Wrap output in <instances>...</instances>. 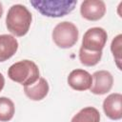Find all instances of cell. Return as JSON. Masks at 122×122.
<instances>
[{"instance_id": "6da1fadb", "label": "cell", "mask_w": 122, "mask_h": 122, "mask_svg": "<svg viewBox=\"0 0 122 122\" xmlns=\"http://www.w3.org/2000/svg\"><path fill=\"white\" fill-rule=\"evenodd\" d=\"M32 16L26 6L21 4L12 5L6 16V26L8 30L15 36H24L28 33Z\"/></svg>"}, {"instance_id": "7a4b0ae2", "label": "cell", "mask_w": 122, "mask_h": 122, "mask_svg": "<svg viewBox=\"0 0 122 122\" xmlns=\"http://www.w3.org/2000/svg\"><path fill=\"white\" fill-rule=\"evenodd\" d=\"M8 76L12 81L26 86L34 84L39 77V69L37 65L30 60L25 59L12 64L8 70Z\"/></svg>"}, {"instance_id": "3957f363", "label": "cell", "mask_w": 122, "mask_h": 122, "mask_svg": "<svg viewBox=\"0 0 122 122\" xmlns=\"http://www.w3.org/2000/svg\"><path fill=\"white\" fill-rule=\"evenodd\" d=\"M77 1L69 0H46L30 1V5L41 14L48 17H62L71 12Z\"/></svg>"}, {"instance_id": "277c9868", "label": "cell", "mask_w": 122, "mask_h": 122, "mask_svg": "<svg viewBox=\"0 0 122 122\" xmlns=\"http://www.w3.org/2000/svg\"><path fill=\"white\" fill-rule=\"evenodd\" d=\"M78 29L73 23L69 21L58 23L51 33L53 42L61 49H69L74 46L78 40Z\"/></svg>"}, {"instance_id": "5b68a950", "label": "cell", "mask_w": 122, "mask_h": 122, "mask_svg": "<svg viewBox=\"0 0 122 122\" xmlns=\"http://www.w3.org/2000/svg\"><path fill=\"white\" fill-rule=\"evenodd\" d=\"M107 40V31L103 28L93 27L84 33L81 48L89 51H102Z\"/></svg>"}, {"instance_id": "8992f818", "label": "cell", "mask_w": 122, "mask_h": 122, "mask_svg": "<svg viewBox=\"0 0 122 122\" xmlns=\"http://www.w3.org/2000/svg\"><path fill=\"white\" fill-rule=\"evenodd\" d=\"M80 13L89 21H97L106 13V5L102 0H85L81 3Z\"/></svg>"}, {"instance_id": "52a82bcc", "label": "cell", "mask_w": 122, "mask_h": 122, "mask_svg": "<svg viewBox=\"0 0 122 122\" xmlns=\"http://www.w3.org/2000/svg\"><path fill=\"white\" fill-rule=\"evenodd\" d=\"M92 84L91 92L97 95H102L111 91L113 84V77L108 71H96L92 75Z\"/></svg>"}, {"instance_id": "ba28073f", "label": "cell", "mask_w": 122, "mask_h": 122, "mask_svg": "<svg viewBox=\"0 0 122 122\" xmlns=\"http://www.w3.org/2000/svg\"><path fill=\"white\" fill-rule=\"evenodd\" d=\"M68 84L75 91H87L92 87V77L87 71L76 69L70 72L68 76Z\"/></svg>"}, {"instance_id": "9c48e42d", "label": "cell", "mask_w": 122, "mask_h": 122, "mask_svg": "<svg viewBox=\"0 0 122 122\" xmlns=\"http://www.w3.org/2000/svg\"><path fill=\"white\" fill-rule=\"evenodd\" d=\"M103 111L112 120L122 118V94L118 92L111 93L103 102Z\"/></svg>"}, {"instance_id": "30bf717a", "label": "cell", "mask_w": 122, "mask_h": 122, "mask_svg": "<svg viewBox=\"0 0 122 122\" xmlns=\"http://www.w3.org/2000/svg\"><path fill=\"white\" fill-rule=\"evenodd\" d=\"M49 89L50 88L47 80L43 77H40L34 84L24 87V92L30 100L40 101L47 96Z\"/></svg>"}, {"instance_id": "8fae6325", "label": "cell", "mask_w": 122, "mask_h": 122, "mask_svg": "<svg viewBox=\"0 0 122 122\" xmlns=\"http://www.w3.org/2000/svg\"><path fill=\"white\" fill-rule=\"evenodd\" d=\"M18 42L10 34H0V62L10 59L16 52Z\"/></svg>"}, {"instance_id": "7c38bea8", "label": "cell", "mask_w": 122, "mask_h": 122, "mask_svg": "<svg viewBox=\"0 0 122 122\" xmlns=\"http://www.w3.org/2000/svg\"><path fill=\"white\" fill-rule=\"evenodd\" d=\"M71 122H100V113L94 107H85L71 118Z\"/></svg>"}, {"instance_id": "4fadbf2b", "label": "cell", "mask_w": 122, "mask_h": 122, "mask_svg": "<svg viewBox=\"0 0 122 122\" xmlns=\"http://www.w3.org/2000/svg\"><path fill=\"white\" fill-rule=\"evenodd\" d=\"M15 112L14 103L8 97H0V121L8 122L12 119Z\"/></svg>"}, {"instance_id": "5bb4252c", "label": "cell", "mask_w": 122, "mask_h": 122, "mask_svg": "<svg viewBox=\"0 0 122 122\" xmlns=\"http://www.w3.org/2000/svg\"><path fill=\"white\" fill-rule=\"evenodd\" d=\"M102 57V51H89L82 48L79 50V60L87 67L95 66Z\"/></svg>"}, {"instance_id": "9a60e30c", "label": "cell", "mask_w": 122, "mask_h": 122, "mask_svg": "<svg viewBox=\"0 0 122 122\" xmlns=\"http://www.w3.org/2000/svg\"><path fill=\"white\" fill-rule=\"evenodd\" d=\"M121 44H122V34L115 36L111 44V51L115 59V63L119 70L121 69Z\"/></svg>"}, {"instance_id": "2e32d148", "label": "cell", "mask_w": 122, "mask_h": 122, "mask_svg": "<svg viewBox=\"0 0 122 122\" xmlns=\"http://www.w3.org/2000/svg\"><path fill=\"white\" fill-rule=\"evenodd\" d=\"M4 85H5V78H4L3 74L0 72V92L3 90V88H4Z\"/></svg>"}, {"instance_id": "e0dca14e", "label": "cell", "mask_w": 122, "mask_h": 122, "mask_svg": "<svg viewBox=\"0 0 122 122\" xmlns=\"http://www.w3.org/2000/svg\"><path fill=\"white\" fill-rule=\"evenodd\" d=\"M2 14H3V6H2V4H1V2H0V18H1Z\"/></svg>"}]
</instances>
